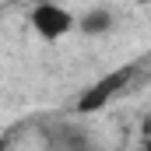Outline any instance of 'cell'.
<instances>
[{
	"label": "cell",
	"mask_w": 151,
	"mask_h": 151,
	"mask_svg": "<svg viewBox=\"0 0 151 151\" xmlns=\"http://www.w3.org/2000/svg\"><path fill=\"white\" fill-rule=\"evenodd\" d=\"M28 25H32V32H35L39 39L60 42V39H67L77 28V18L63 7V4H56V0H35L32 11H28Z\"/></svg>",
	"instance_id": "6da1fadb"
},
{
	"label": "cell",
	"mask_w": 151,
	"mask_h": 151,
	"mask_svg": "<svg viewBox=\"0 0 151 151\" xmlns=\"http://www.w3.org/2000/svg\"><path fill=\"white\" fill-rule=\"evenodd\" d=\"M130 77H134V67L127 63V67H116L113 74H106L102 81H95V84L77 99V113H99L116 91H123V84H127Z\"/></svg>",
	"instance_id": "7a4b0ae2"
},
{
	"label": "cell",
	"mask_w": 151,
	"mask_h": 151,
	"mask_svg": "<svg viewBox=\"0 0 151 151\" xmlns=\"http://www.w3.org/2000/svg\"><path fill=\"white\" fill-rule=\"evenodd\" d=\"M113 11L109 7H91V11H84L81 18H77V32L88 39H102L106 32H113Z\"/></svg>",
	"instance_id": "3957f363"
},
{
	"label": "cell",
	"mask_w": 151,
	"mask_h": 151,
	"mask_svg": "<svg viewBox=\"0 0 151 151\" xmlns=\"http://www.w3.org/2000/svg\"><path fill=\"white\" fill-rule=\"evenodd\" d=\"M144 151H151V134H148V137H144Z\"/></svg>",
	"instance_id": "277c9868"
}]
</instances>
